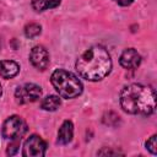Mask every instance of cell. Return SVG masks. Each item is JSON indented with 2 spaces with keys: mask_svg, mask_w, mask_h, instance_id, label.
<instances>
[{
  "mask_svg": "<svg viewBox=\"0 0 157 157\" xmlns=\"http://www.w3.org/2000/svg\"><path fill=\"white\" fill-rule=\"evenodd\" d=\"M76 70L82 78L88 81H101L112 70V59L108 50L102 45L88 48L78 56Z\"/></svg>",
  "mask_w": 157,
  "mask_h": 157,
  "instance_id": "1",
  "label": "cell"
},
{
  "mask_svg": "<svg viewBox=\"0 0 157 157\" xmlns=\"http://www.w3.org/2000/svg\"><path fill=\"white\" fill-rule=\"evenodd\" d=\"M120 105L129 114L150 115L156 108V93L153 88L140 83H131L120 91Z\"/></svg>",
  "mask_w": 157,
  "mask_h": 157,
  "instance_id": "2",
  "label": "cell"
},
{
  "mask_svg": "<svg viewBox=\"0 0 157 157\" xmlns=\"http://www.w3.org/2000/svg\"><path fill=\"white\" fill-rule=\"evenodd\" d=\"M52 85L63 98H75L82 93V83L77 76L64 69H58L52 74Z\"/></svg>",
  "mask_w": 157,
  "mask_h": 157,
  "instance_id": "3",
  "label": "cell"
},
{
  "mask_svg": "<svg viewBox=\"0 0 157 157\" xmlns=\"http://www.w3.org/2000/svg\"><path fill=\"white\" fill-rule=\"evenodd\" d=\"M26 131H27V125L25 120L18 115H11L10 118H7L4 121L2 129H1L2 136L12 141L21 139L26 134Z\"/></svg>",
  "mask_w": 157,
  "mask_h": 157,
  "instance_id": "4",
  "label": "cell"
},
{
  "mask_svg": "<svg viewBox=\"0 0 157 157\" xmlns=\"http://www.w3.org/2000/svg\"><path fill=\"white\" fill-rule=\"evenodd\" d=\"M40 96H42V88L36 83H25L22 86H18L15 91V98L20 104L36 102Z\"/></svg>",
  "mask_w": 157,
  "mask_h": 157,
  "instance_id": "5",
  "label": "cell"
},
{
  "mask_svg": "<svg viewBox=\"0 0 157 157\" xmlns=\"http://www.w3.org/2000/svg\"><path fill=\"white\" fill-rule=\"evenodd\" d=\"M47 144L38 135H31L23 144L22 155L25 157H43L45 155Z\"/></svg>",
  "mask_w": 157,
  "mask_h": 157,
  "instance_id": "6",
  "label": "cell"
},
{
  "mask_svg": "<svg viewBox=\"0 0 157 157\" xmlns=\"http://www.w3.org/2000/svg\"><path fill=\"white\" fill-rule=\"evenodd\" d=\"M29 60L32 65L38 70H45L49 65V53L43 45H36L29 53Z\"/></svg>",
  "mask_w": 157,
  "mask_h": 157,
  "instance_id": "7",
  "label": "cell"
},
{
  "mask_svg": "<svg viewBox=\"0 0 157 157\" xmlns=\"http://www.w3.org/2000/svg\"><path fill=\"white\" fill-rule=\"evenodd\" d=\"M119 63H120V65L124 69L132 70V69H135V67H137L140 65L141 56H140V54L134 48H129V49H125L121 53L120 59H119Z\"/></svg>",
  "mask_w": 157,
  "mask_h": 157,
  "instance_id": "8",
  "label": "cell"
},
{
  "mask_svg": "<svg viewBox=\"0 0 157 157\" xmlns=\"http://www.w3.org/2000/svg\"><path fill=\"white\" fill-rule=\"evenodd\" d=\"M20 71V65L13 60H2L0 61V76L9 80L15 77Z\"/></svg>",
  "mask_w": 157,
  "mask_h": 157,
  "instance_id": "9",
  "label": "cell"
},
{
  "mask_svg": "<svg viewBox=\"0 0 157 157\" xmlns=\"http://www.w3.org/2000/svg\"><path fill=\"white\" fill-rule=\"evenodd\" d=\"M74 135V125L70 120H65L58 131V142L61 145H66L72 140Z\"/></svg>",
  "mask_w": 157,
  "mask_h": 157,
  "instance_id": "10",
  "label": "cell"
},
{
  "mask_svg": "<svg viewBox=\"0 0 157 157\" xmlns=\"http://www.w3.org/2000/svg\"><path fill=\"white\" fill-rule=\"evenodd\" d=\"M61 104V101H60V96H55V94H50V96H47L42 103H40V108L47 110V112H54L56 110Z\"/></svg>",
  "mask_w": 157,
  "mask_h": 157,
  "instance_id": "11",
  "label": "cell"
},
{
  "mask_svg": "<svg viewBox=\"0 0 157 157\" xmlns=\"http://www.w3.org/2000/svg\"><path fill=\"white\" fill-rule=\"evenodd\" d=\"M61 0H32V6L37 12H42L49 9H54Z\"/></svg>",
  "mask_w": 157,
  "mask_h": 157,
  "instance_id": "12",
  "label": "cell"
},
{
  "mask_svg": "<svg viewBox=\"0 0 157 157\" xmlns=\"http://www.w3.org/2000/svg\"><path fill=\"white\" fill-rule=\"evenodd\" d=\"M40 32H42V27L38 23H28L25 27V36L27 38H34L39 36Z\"/></svg>",
  "mask_w": 157,
  "mask_h": 157,
  "instance_id": "13",
  "label": "cell"
},
{
  "mask_svg": "<svg viewBox=\"0 0 157 157\" xmlns=\"http://www.w3.org/2000/svg\"><path fill=\"white\" fill-rule=\"evenodd\" d=\"M157 136L156 135H152L147 141H146V148L152 153V155H156L157 153Z\"/></svg>",
  "mask_w": 157,
  "mask_h": 157,
  "instance_id": "14",
  "label": "cell"
},
{
  "mask_svg": "<svg viewBox=\"0 0 157 157\" xmlns=\"http://www.w3.org/2000/svg\"><path fill=\"white\" fill-rule=\"evenodd\" d=\"M18 146V144L17 142H13L11 146H9V148H7V155H15L16 152H17V147Z\"/></svg>",
  "mask_w": 157,
  "mask_h": 157,
  "instance_id": "15",
  "label": "cell"
},
{
  "mask_svg": "<svg viewBox=\"0 0 157 157\" xmlns=\"http://www.w3.org/2000/svg\"><path fill=\"white\" fill-rule=\"evenodd\" d=\"M115 2H118L119 5H121V6H129V5H131L132 4V1L134 0H114Z\"/></svg>",
  "mask_w": 157,
  "mask_h": 157,
  "instance_id": "16",
  "label": "cell"
},
{
  "mask_svg": "<svg viewBox=\"0 0 157 157\" xmlns=\"http://www.w3.org/2000/svg\"><path fill=\"white\" fill-rule=\"evenodd\" d=\"M1 94H2V87H1V85H0V97H1Z\"/></svg>",
  "mask_w": 157,
  "mask_h": 157,
  "instance_id": "17",
  "label": "cell"
}]
</instances>
